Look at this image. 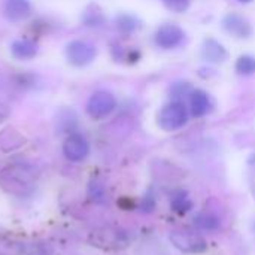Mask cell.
I'll return each mask as SVG.
<instances>
[{"mask_svg": "<svg viewBox=\"0 0 255 255\" xmlns=\"http://www.w3.org/2000/svg\"><path fill=\"white\" fill-rule=\"evenodd\" d=\"M0 187L16 196H27L36 187L34 169L28 164H10L0 172Z\"/></svg>", "mask_w": 255, "mask_h": 255, "instance_id": "obj_1", "label": "cell"}, {"mask_svg": "<svg viewBox=\"0 0 255 255\" xmlns=\"http://www.w3.org/2000/svg\"><path fill=\"white\" fill-rule=\"evenodd\" d=\"M188 121V111L184 102L173 100L163 106L158 114V124L166 131H175L184 127Z\"/></svg>", "mask_w": 255, "mask_h": 255, "instance_id": "obj_2", "label": "cell"}, {"mask_svg": "<svg viewBox=\"0 0 255 255\" xmlns=\"http://www.w3.org/2000/svg\"><path fill=\"white\" fill-rule=\"evenodd\" d=\"M170 242L175 248L187 254H200L208 250V242L203 236L191 230H175L170 235Z\"/></svg>", "mask_w": 255, "mask_h": 255, "instance_id": "obj_3", "label": "cell"}, {"mask_svg": "<svg viewBox=\"0 0 255 255\" xmlns=\"http://www.w3.org/2000/svg\"><path fill=\"white\" fill-rule=\"evenodd\" d=\"M117 108V100L109 91H96L87 102V114L93 120H103L109 117Z\"/></svg>", "mask_w": 255, "mask_h": 255, "instance_id": "obj_4", "label": "cell"}, {"mask_svg": "<svg viewBox=\"0 0 255 255\" xmlns=\"http://www.w3.org/2000/svg\"><path fill=\"white\" fill-rule=\"evenodd\" d=\"M96 48L87 40H72L66 46V57L75 67H85L96 58Z\"/></svg>", "mask_w": 255, "mask_h": 255, "instance_id": "obj_5", "label": "cell"}, {"mask_svg": "<svg viewBox=\"0 0 255 255\" xmlns=\"http://www.w3.org/2000/svg\"><path fill=\"white\" fill-rule=\"evenodd\" d=\"M185 39V31L176 24H163L157 28L154 40L155 45L163 49H172L179 46Z\"/></svg>", "mask_w": 255, "mask_h": 255, "instance_id": "obj_6", "label": "cell"}, {"mask_svg": "<svg viewBox=\"0 0 255 255\" xmlns=\"http://www.w3.org/2000/svg\"><path fill=\"white\" fill-rule=\"evenodd\" d=\"M63 152L66 155L67 160L70 161H82L87 158L88 152H90V145H88V140L79 134V133H73L70 134L64 143H63Z\"/></svg>", "mask_w": 255, "mask_h": 255, "instance_id": "obj_7", "label": "cell"}, {"mask_svg": "<svg viewBox=\"0 0 255 255\" xmlns=\"http://www.w3.org/2000/svg\"><path fill=\"white\" fill-rule=\"evenodd\" d=\"M223 27L229 34L239 37V39H247L253 34V27H251L250 21L245 16L235 13V12L227 13L223 18Z\"/></svg>", "mask_w": 255, "mask_h": 255, "instance_id": "obj_8", "label": "cell"}, {"mask_svg": "<svg viewBox=\"0 0 255 255\" xmlns=\"http://www.w3.org/2000/svg\"><path fill=\"white\" fill-rule=\"evenodd\" d=\"M1 10L7 21L19 22L30 16L31 4L28 0H1Z\"/></svg>", "mask_w": 255, "mask_h": 255, "instance_id": "obj_9", "label": "cell"}, {"mask_svg": "<svg viewBox=\"0 0 255 255\" xmlns=\"http://www.w3.org/2000/svg\"><path fill=\"white\" fill-rule=\"evenodd\" d=\"M51 251L45 245L25 244V242H6L0 244V255H49Z\"/></svg>", "mask_w": 255, "mask_h": 255, "instance_id": "obj_10", "label": "cell"}, {"mask_svg": "<svg viewBox=\"0 0 255 255\" xmlns=\"http://www.w3.org/2000/svg\"><path fill=\"white\" fill-rule=\"evenodd\" d=\"M37 51V43L31 39H16L10 43V54L16 60H31Z\"/></svg>", "mask_w": 255, "mask_h": 255, "instance_id": "obj_11", "label": "cell"}, {"mask_svg": "<svg viewBox=\"0 0 255 255\" xmlns=\"http://www.w3.org/2000/svg\"><path fill=\"white\" fill-rule=\"evenodd\" d=\"M211 109V99L203 90H193L190 94V111L196 118L205 117Z\"/></svg>", "mask_w": 255, "mask_h": 255, "instance_id": "obj_12", "label": "cell"}, {"mask_svg": "<svg viewBox=\"0 0 255 255\" xmlns=\"http://www.w3.org/2000/svg\"><path fill=\"white\" fill-rule=\"evenodd\" d=\"M202 57L209 63H223L227 58V51L215 39H205L202 46Z\"/></svg>", "mask_w": 255, "mask_h": 255, "instance_id": "obj_13", "label": "cell"}, {"mask_svg": "<svg viewBox=\"0 0 255 255\" xmlns=\"http://www.w3.org/2000/svg\"><path fill=\"white\" fill-rule=\"evenodd\" d=\"M25 143V137L18 133L13 127H6L0 131V149L4 152L15 151Z\"/></svg>", "mask_w": 255, "mask_h": 255, "instance_id": "obj_14", "label": "cell"}, {"mask_svg": "<svg viewBox=\"0 0 255 255\" xmlns=\"http://www.w3.org/2000/svg\"><path fill=\"white\" fill-rule=\"evenodd\" d=\"M115 25L120 31L123 33H133L134 30L140 28V21L134 16V15H130V13H120L117 18H115Z\"/></svg>", "mask_w": 255, "mask_h": 255, "instance_id": "obj_15", "label": "cell"}, {"mask_svg": "<svg viewBox=\"0 0 255 255\" xmlns=\"http://www.w3.org/2000/svg\"><path fill=\"white\" fill-rule=\"evenodd\" d=\"M82 21L88 27H100L105 22V16H103V12L99 6L90 4L84 12Z\"/></svg>", "mask_w": 255, "mask_h": 255, "instance_id": "obj_16", "label": "cell"}, {"mask_svg": "<svg viewBox=\"0 0 255 255\" xmlns=\"http://www.w3.org/2000/svg\"><path fill=\"white\" fill-rule=\"evenodd\" d=\"M236 72L239 75L248 76L255 73V57L253 55H241L236 61Z\"/></svg>", "mask_w": 255, "mask_h": 255, "instance_id": "obj_17", "label": "cell"}, {"mask_svg": "<svg viewBox=\"0 0 255 255\" xmlns=\"http://www.w3.org/2000/svg\"><path fill=\"white\" fill-rule=\"evenodd\" d=\"M191 200L187 197V194H184V193H179L178 196H175L173 197V200H172V208H173V211L175 212H178V214H187L190 209H191Z\"/></svg>", "mask_w": 255, "mask_h": 255, "instance_id": "obj_18", "label": "cell"}, {"mask_svg": "<svg viewBox=\"0 0 255 255\" xmlns=\"http://www.w3.org/2000/svg\"><path fill=\"white\" fill-rule=\"evenodd\" d=\"M191 91H193V90H191V87H190L188 82H176V84H173L172 88H170V94H172V97H175L176 100H179V99L184 97V96H190Z\"/></svg>", "mask_w": 255, "mask_h": 255, "instance_id": "obj_19", "label": "cell"}, {"mask_svg": "<svg viewBox=\"0 0 255 255\" xmlns=\"http://www.w3.org/2000/svg\"><path fill=\"white\" fill-rule=\"evenodd\" d=\"M163 3L169 10L176 13L185 12L190 6V0H163Z\"/></svg>", "mask_w": 255, "mask_h": 255, "instance_id": "obj_20", "label": "cell"}, {"mask_svg": "<svg viewBox=\"0 0 255 255\" xmlns=\"http://www.w3.org/2000/svg\"><path fill=\"white\" fill-rule=\"evenodd\" d=\"M199 226L202 229H206V230H212L218 226V220L212 215H202L199 218Z\"/></svg>", "mask_w": 255, "mask_h": 255, "instance_id": "obj_21", "label": "cell"}, {"mask_svg": "<svg viewBox=\"0 0 255 255\" xmlns=\"http://www.w3.org/2000/svg\"><path fill=\"white\" fill-rule=\"evenodd\" d=\"M9 114H10V111H9V108L4 105V103H1L0 102V124L4 121V120H7V117H9Z\"/></svg>", "mask_w": 255, "mask_h": 255, "instance_id": "obj_22", "label": "cell"}, {"mask_svg": "<svg viewBox=\"0 0 255 255\" xmlns=\"http://www.w3.org/2000/svg\"><path fill=\"white\" fill-rule=\"evenodd\" d=\"M241 3H250V1H253V0H239Z\"/></svg>", "mask_w": 255, "mask_h": 255, "instance_id": "obj_23", "label": "cell"}]
</instances>
